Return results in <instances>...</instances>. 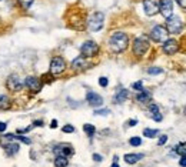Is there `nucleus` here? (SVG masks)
Instances as JSON below:
<instances>
[{
    "instance_id": "26",
    "label": "nucleus",
    "mask_w": 186,
    "mask_h": 167,
    "mask_svg": "<svg viewBox=\"0 0 186 167\" xmlns=\"http://www.w3.org/2000/svg\"><path fill=\"white\" fill-rule=\"evenodd\" d=\"M129 143H130V146H140V144H142V139H140V137H132L129 140Z\"/></svg>"
},
{
    "instance_id": "19",
    "label": "nucleus",
    "mask_w": 186,
    "mask_h": 167,
    "mask_svg": "<svg viewBox=\"0 0 186 167\" xmlns=\"http://www.w3.org/2000/svg\"><path fill=\"white\" fill-rule=\"evenodd\" d=\"M19 149H20V146H19L17 143L6 144V153H7L9 156H13V154L19 153Z\"/></svg>"
},
{
    "instance_id": "31",
    "label": "nucleus",
    "mask_w": 186,
    "mask_h": 167,
    "mask_svg": "<svg viewBox=\"0 0 186 167\" xmlns=\"http://www.w3.org/2000/svg\"><path fill=\"white\" fill-rule=\"evenodd\" d=\"M73 131H74V127L70 126V124H67V126L63 127V133H73Z\"/></svg>"
},
{
    "instance_id": "44",
    "label": "nucleus",
    "mask_w": 186,
    "mask_h": 167,
    "mask_svg": "<svg viewBox=\"0 0 186 167\" xmlns=\"http://www.w3.org/2000/svg\"><path fill=\"white\" fill-rule=\"evenodd\" d=\"M0 1H1V0H0Z\"/></svg>"
},
{
    "instance_id": "11",
    "label": "nucleus",
    "mask_w": 186,
    "mask_h": 167,
    "mask_svg": "<svg viewBox=\"0 0 186 167\" xmlns=\"http://www.w3.org/2000/svg\"><path fill=\"white\" fill-rule=\"evenodd\" d=\"M159 10H160L163 17H166V19L170 17L172 13H173V1H172V0H160Z\"/></svg>"
},
{
    "instance_id": "6",
    "label": "nucleus",
    "mask_w": 186,
    "mask_h": 167,
    "mask_svg": "<svg viewBox=\"0 0 186 167\" xmlns=\"http://www.w3.org/2000/svg\"><path fill=\"white\" fill-rule=\"evenodd\" d=\"M6 87L10 91H20L22 87H23V83H22V80L17 74H10L7 80H6Z\"/></svg>"
},
{
    "instance_id": "15",
    "label": "nucleus",
    "mask_w": 186,
    "mask_h": 167,
    "mask_svg": "<svg viewBox=\"0 0 186 167\" xmlns=\"http://www.w3.org/2000/svg\"><path fill=\"white\" fill-rule=\"evenodd\" d=\"M88 67V62H86V57H76L72 62V69L73 70H82V69H86Z\"/></svg>"
},
{
    "instance_id": "25",
    "label": "nucleus",
    "mask_w": 186,
    "mask_h": 167,
    "mask_svg": "<svg viewBox=\"0 0 186 167\" xmlns=\"http://www.w3.org/2000/svg\"><path fill=\"white\" fill-rule=\"evenodd\" d=\"M33 1H34V0H19L20 6H22L23 9H29L33 4Z\"/></svg>"
},
{
    "instance_id": "24",
    "label": "nucleus",
    "mask_w": 186,
    "mask_h": 167,
    "mask_svg": "<svg viewBox=\"0 0 186 167\" xmlns=\"http://www.w3.org/2000/svg\"><path fill=\"white\" fill-rule=\"evenodd\" d=\"M176 153L182 154V156H186V142L185 143H180L178 147H176Z\"/></svg>"
},
{
    "instance_id": "13",
    "label": "nucleus",
    "mask_w": 186,
    "mask_h": 167,
    "mask_svg": "<svg viewBox=\"0 0 186 167\" xmlns=\"http://www.w3.org/2000/svg\"><path fill=\"white\" fill-rule=\"evenodd\" d=\"M53 151H55L56 156H63V157H70L73 154L72 146H69V144H59L55 147Z\"/></svg>"
},
{
    "instance_id": "37",
    "label": "nucleus",
    "mask_w": 186,
    "mask_h": 167,
    "mask_svg": "<svg viewBox=\"0 0 186 167\" xmlns=\"http://www.w3.org/2000/svg\"><path fill=\"white\" fill-rule=\"evenodd\" d=\"M6 129H7V124L3 123V121H0V131H6Z\"/></svg>"
},
{
    "instance_id": "1",
    "label": "nucleus",
    "mask_w": 186,
    "mask_h": 167,
    "mask_svg": "<svg viewBox=\"0 0 186 167\" xmlns=\"http://www.w3.org/2000/svg\"><path fill=\"white\" fill-rule=\"evenodd\" d=\"M128 43H129V39H128V36H126L125 33L116 32V33H113V34L110 36V39H109V47H110V50L115 52V53H120L123 50H126Z\"/></svg>"
},
{
    "instance_id": "33",
    "label": "nucleus",
    "mask_w": 186,
    "mask_h": 167,
    "mask_svg": "<svg viewBox=\"0 0 186 167\" xmlns=\"http://www.w3.org/2000/svg\"><path fill=\"white\" fill-rule=\"evenodd\" d=\"M132 87L135 89V90H139V91H140V90L143 89V86H142V81H138V83H133V86H132Z\"/></svg>"
},
{
    "instance_id": "42",
    "label": "nucleus",
    "mask_w": 186,
    "mask_h": 167,
    "mask_svg": "<svg viewBox=\"0 0 186 167\" xmlns=\"http://www.w3.org/2000/svg\"><path fill=\"white\" fill-rule=\"evenodd\" d=\"M112 167H119V166H117V163H116V161H115L113 164H112Z\"/></svg>"
},
{
    "instance_id": "5",
    "label": "nucleus",
    "mask_w": 186,
    "mask_h": 167,
    "mask_svg": "<svg viewBox=\"0 0 186 167\" xmlns=\"http://www.w3.org/2000/svg\"><path fill=\"white\" fill-rule=\"evenodd\" d=\"M166 30L172 34H176L182 30V27H183V23H182V20L179 19L178 16H170L168 17V20H166Z\"/></svg>"
},
{
    "instance_id": "28",
    "label": "nucleus",
    "mask_w": 186,
    "mask_h": 167,
    "mask_svg": "<svg viewBox=\"0 0 186 167\" xmlns=\"http://www.w3.org/2000/svg\"><path fill=\"white\" fill-rule=\"evenodd\" d=\"M147 73H149V74H160V73H163V69H159V67H150V69H147Z\"/></svg>"
},
{
    "instance_id": "38",
    "label": "nucleus",
    "mask_w": 186,
    "mask_h": 167,
    "mask_svg": "<svg viewBox=\"0 0 186 167\" xmlns=\"http://www.w3.org/2000/svg\"><path fill=\"white\" fill-rule=\"evenodd\" d=\"M93 160L95 161H102V156L100 154H93Z\"/></svg>"
},
{
    "instance_id": "4",
    "label": "nucleus",
    "mask_w": 186,
    "mask_h": 167,
    "mask_svg": "<svg viewBox=\"0 0 186 167\" xmlns=\"http://www.w3.org/2000/svg\"><path fill=\"white\" fill-rule=\"evenodd\" d=\"M80 52H82V56H83V57L89 59V57H93V56L97 54V52H99V46H97L95 41L88 40V41H85V43H83Z\"/></svg>"
},
{
    "instance_id": "40",
    "label": "nucleus",
    "mask_w": 186,
    "mask_h": 167,
    "mask_svg": "<svg viewBox=\"0 0 186 167\" xmlns=\"http://www.w3.org/2000/svg\"><path fill=\"white\" fill-rule=\"evenodd\" d=\"M42 124H43L42 120H36V121H33V126H42Z\"/></svg>"
},
{
    "instance_id": "22",
    "label": "nucleus",
    "mask_w": 186,
    "mask_h": 167,
    "mask_svg": "<svg viewBox=\"0 0 186 167\" xmlns=\"http://www.w3.org/2000/svg\"><path fill=\"white\" fill-rule=\"evenodd\" d=\"M158 133H159V131H158L156 129H155V130H152V129H145V130H143V136H145V137H149V139L155 137Z\"/></svg>"
},
{
    "instance_id": "2",
    "label": "nucleus",
    "mask_w": 186,
    "mask_h": 167,
    "mask_svg": "<svg viewBox=\"0 0 186 167\" xmlns=\"http://www.w3.org/2000/svg\"><path fill=\"white\" fill-rule=\"evenodd\" d=\"M103 22H105V15L102 12H96L90 16L89 22H88V27L92 32H99L103 27Z\"/></svg>"
},
{
    "instance_id": "9",
    "label": "nucleus",
    "mask_w": 186,
    "mask_h": 167,
    "mask_svg": "<svg viewBox=\"0 0 186 167\" xmlns=\"http://www.w3.org/2000/svg\"><path fill=\"white\" fill-rule=\"evenodd\" d=\"M159 0H145L143 1V9L147 16H153L159 12Z\"/></svg>"
},
{
    "instance_id": "39",
    "label": "nucleus",
    "mask_w": 186,
    "mask_h": 167,
    "mask_svg": "<svg viewBox=\"0 0 186 167\" xmlns=\"http://www.w3.org/2000/svg\"><path fill=\"white\" fill-rule=\"evenodd\" d=\"M50 127H52V129H56L57 127V120H53V121L50 123Z\"/></svg>"
},
{
    "instance_id": "30",
    "label": "nucleus",
    "mask_w": 186,
    "mask_h": 167,
    "mask_svg": "<svg viewBox=\"0 0 186 167\" xmlns=\"http://www.w3.org/2000/svg\"><path fill=\"white\" fill-rule=\"evenodd\" d=\"M149 110L152 111V116H153V114H158V113H160V111H159V107H158L156 104H150V106H149Z\"/></svg>"
},
{
    "instance_id": "29",
    "label": "nucleus",
    "mask_w": 186,
    "mask_h": 167,
    "mask_svg": "<svg viewBox=\"0 0 186 167\" xmlns=\"http://www.w3.org/2000/svg\"><path fill=\"white\" fill-rule=\"evenodd\" d=\"M95 114H96V116H107V114H110V110H109V109H100V110H95Z\"/></svg>"
},
{
    "instance_id": "16",
    "label": "nucleus",
    "mask_w": 186,
    "mask_h": 167,
    "mask_svg": "<svg viewBox=\"0 0 186 167\" xmlns=\"http://www.w3.org/2000/svg\"><path fill=\"white\" fill-rule=\"evenodd\" d=\"M136 100H138L139 103H147L149 100H150V93L147 91V90H140V93L136 96Z\"/></svg>"
},
{
    "instance_id": "18",
    "label": "nucleus",
    "mask_w": 186,
    "mask_h": 167,
    "mask_svg": "<svg viewBox=\"0 0 186 167\" xmlns=\"http://www.w3.org/2000/svg\"><path fill=\"white\" fill-rule=\"evenodd\" d=\"M140 159H143V154H125V161L129 164H135Z\"/></svg>"
},
{
    "instance_id": "32",
    "label": "nucleus",
    "mask_w": 186,
    "mask_h": 167,
    "mask_svg": "<svg viewBox=\"0 0 186 167\" xmlns=\"http://www.w3.org/2000/svg\"><path fill=\"white\" fill-rule=\"evenodd\" d=\"M107 83H109V81H107L106 77H100V79H99V84H100L102 87H106V86H107Z\"/></svg>"
},
{
    "instance_id": "14",
    "label": "nucleus",
    "mask_w": 186,
    "mask_h": 167,
    "mask_svg": "<svg viewBox=\"0 0 186 167\" xmlns=\"http://www.w3.org/2000/svg\"><path fill=\"white\" fill-rule=\"evenodd\" d=\"M86 100H88V103H89L90 106H93V107H97V106H102V104H103L102 96H99L97 93H95V91H88Z\"/></svg>"
},
{
    "instance_id": "23",
    "label": "nucleus",
    "mask_w": 186,
    "mask_h": 167,
    "mask_svg": "<svg viewBox=\"0 0 186 167\" xmlns=\"http://www.w3.org/2000/svg\"><path fill=\"white\" fill-rule=\"evenodd\" d=\"M83 130H85V131H86V133H88L90 137L95 134V131H96L95 126H92V124H85V126H83Z\"/></svg>"
},
{
    "instance_id": "8",
    "label": "nucleus",
    "mask_w": 186,
    "mask_h": 167,
    "mask_svg": "<svg viewBox=\"0 0 186 167\" xmlns=\"http://www.w3.org/2000/svg\"><path fill=\"white\" fill-rule=\"evenodd\" d=\"M168 30L163 27V26H155L153 29H152V32H150V37H152V40H155V41H165L166 40V37H168Z\"/></svg>"
},
{
    "instance_id": "41",
    "label": "nucleus",
    "mask_w": 186,
    "mask_h": 167,
    "mask_svg": "<svg viewBox=\"0 0 186 167\" xmlns=\"http://www.w3.org/2000/svg\"><path fill=\"white\" fill-rule=\"evenodd\" d=\"M136 123H138V120H130V121H129V126L132 127V126H135Z\"/></svg>"
},
{
    "instance_id": "35",
    "label": "nucleus",
    "mask_w": 186,
    "mask_h": 167,
    "mask_svg": "<svg viewBox=\"0 0 186 167\" xmlns=\"http://www.w3.org/2000/svg\"><path fill=\"white\" fill-rule=\"evenodd\" d=\"M179 166H180V167H186V156H182V159L179 160Z\"/></svg>"
},
{
    "instance_id": "36",
    "label": "nucleus",
    "mask_w": 186,
    "mask_h": 167,
    "mask_svg": "<svg viewBox=\"0 0 186 167\" xmlns=\"http://www.w3.org/2000/svg\"><path fill=\"white\" fill-rule=\"evenodd\" d=\"M176 3H178L182 9H186V0H176Z\"/></svg>"
},
{
    "instance_id": "20",
    "label": "nucleus",
    "mask_w": 186,
    "mask_h": 167,
    "mask_svg": "<svg viewBox=\"0 0 186 167\" xmlns=\"http://www.w3.org/2000/svg\"><path fill=\"white\" fill-rule=\"evenodd\" d=\"M67 164H69L67 157H63V156H56V159H55V166H56V167H67Z\"/></svg>"
},
{
    "instance_id": "17",
    "label": "nucleus",
    "mask_w": 186,
    "mask_h": 167,
    "mask_svg": "<svg viewBox=\"0 0 186 167\" xmlns=\"http://www.w3.org/2000/svg\"><path fill=\"white\" fill-rule=\"evenodd\" d=\"M126 99H128V90H126V89H120V90L116 93V96H115V102H116V103H123Z\"/></svg>"
},
{
    "instance_id": "34",
    "label": "nucleus",
    "mask_w": 186,
    "mask_h": 167,
    "mask_svg": "<svg viewBox=\"0 0 186 167\" xmlns=\"http://www.w3.org/2000/svg\"><path fill=\"white\" fill-rule=\"evenodd\" d=\"M166 142H168V136L163 134V136H160V139H159V143H158V144H159V146H163Z\"/></svg>"
},
{
    "instance_id": "27",
    "label": "nucleus",
    "mask_w": 186,
    "mask_h": 167,
    "mask_svg": "<svg viewBox=\"0 0 186 167\" xmlns=\"http://www.w3.org/2000/svg\"><path fill=\"white\" fill-rule=\"evenodd\" d=\"M15 140H20V142H23L24 144H32V140L27 139V137H24V136H15Z\"/></svg>"
},
{
    "instance_id": "12",
    "label": "nucleus",
    "mask_w": 186,
    "mask_h": 167,
    "mask_svg": "<svg viewBox=\"0 0 186 167\" xmlns=\"http://www.w3.org/2000/svg\"><path fill=\"white\" fill-rule=\"evenodd\" d=\"M162 49L166 54H175L179 50V43L175 39H168V40H165Z\"/></svg>"
},
{
    "instance_id": "7",
    "label": "nucleus",
    "mask_w": 186,
    "mask_h": 167,
    "mask_svg": "<svg viewBox=\"0 0 186 167\" xmlns=\"http://www.w3.org/2000/svg\"><path fill=\"white\" fill-rule=\"evenodd\" d=\"M66 69V63L62 57H53L50 62V73L52 74H60Z\"/></svg>"
},
{
    "instance_id": "3",
    "label": "nucleus",
    "mask_w": 186,
    "mask_h": 167,
    "mask_svg": "<svg viewBox=\"0 0 186 167\" xmlns=\"http://www.w3.org/2000/svg\"><path fill=\"white\" fill-rule=\"evenodd\" d=\"M147 49H149V40L146 36H140L138 39H135L133 41V53L136 56H143L147 52Z\"/></svg>"
},
{
    "instance_id": "10",
    "label": "nucleus",
    "mask_w": 186,
    "mask_h": 167,
    "mask_svg": "<svg viewBox=\"0 0 186 167\" xmlns=\"http://www.w3.org/2000/svg\"><path fill=\"white\" fill-rule=\"evenodd\" d=\"M24 84H26V87L29 89L30 91H33V93H39L42 90V81L39 79H36V77H33V76L26 77Z\"/></svg>"
},
{
    "instance_id": "43",
    "label": "nucleus",
    "mask_w": 186,
    "mask_h": 167,
    "mask_svg": "<svg viewBox=\"0 0 186 167\" xmlns=\"http://www.w3.org/2000/svg\"><path fill=\"white\" fill-rule=\"evenodd\" d=\"M183 111H185V114H186V106H185V109H183Z\"/></svg>"
},
{
    "instance_id": "21",
    "label": "nucleus",
    "mask_w": 186,
    "mask_h": 167,
    "mask_svg": "<svg viewBox=\"0 0 186 167\" xmlns=\"http://www.w3.org/2000/svg\"><path fill=\"white\" fill-rule=\"evenodd\" d=\"M10 106H12L10 104V99H9L7 96H4V94L0 96V110H6Z\"/></svg>"
}]
</instances>
